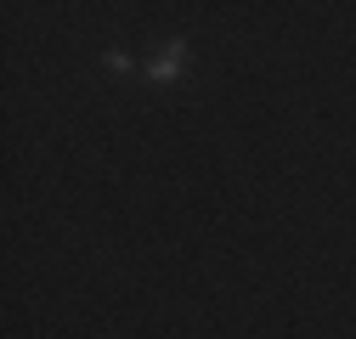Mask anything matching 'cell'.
Masks as SVG:
<instances>
[{
    "label": "cell",
    "instance_id": "cell-1",
    "mask_svg": "<svg viewBox=\"0 0 356 339\" xmlns=\"http://www.w3.org/2000/svg\"><path fill=\"white\" fill-rule=\"evenodd\" d=\"M181 57H187V46H181V40H175V46H164L159 57H153V79H175V74H181Z\"/></svg>",
    "mask_w": 356,
    "mask_h": 339
}]
</instances>
